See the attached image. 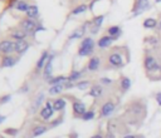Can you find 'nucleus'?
<instances>
[{
  "instance_id": "1",
  "label": "nucleus",
  "mask_w": 161,
  "mask_h": 138,
  "mask_svg": "<svg viewBox=\"0 0 161 138\" xmlns=\"http://www.w3.org/2000/svg\"><path fill=\"white\" fill-rule=\"evenodd\" d=\"M94 40L91 38V37H87L84 38L82 42H81V45L78 48V55L79 57H88L93 53V49H94Z\"/></svg>"
},
{
  "instance_id": "2",
  "label": "nucleus",
  "mask_w": 161,
  "mask_h": 138,
  "mask_svg": "<svg viewBox=\"0 0 161 138\" xmlns=\"http://www.w3.org/2000/svg\"><path fill=\"white\" fill-rule=\"evenodd\" d=\"M20 28H21L25 33H28V34H33V33L38 31L39 29H42L34 19H30V18H24V19H21V20H20Z\"/></svg>"
},
{
  "instance_id": "3",
  "label": "nucleus",
  "mask_w": 161,
  "mask_h": 138,
  "mask_svg": "<svg viewBox=\"0 0 161 138\" xmlns=\"http://www.w3.org/2000/svg\"><path fill=\"white\" fill-rule=\"evenodd\" d=\"M107 63L111 68H121L125 65V60L122 57V53H120L118 50H112L108 55Z\"/></svg>"
},
{
  "instance_id": "4",
  "label": "nucleus",
  "mask_w": 161,
  "mask_h": 138,
  "mask_svg": "<svg viewBox=\"0 0 161 138\" xmlns=\"http://www.w3.org/2000/svg\"><path fill=\"white\" fill-rule=\"evenodd\" d=\"M54 108H53V100L48 99L45 100V106L39 111V117L43 119V121H49L53 114H54Z\"/></svg>"
},
{
  "instance_id": "5",
  "label": "nucleus",
  "mask_w": 161,
  "mask_h": 138,
  "mask_svg": "<svg viewBox=\"0 0 161 138\" xmlns=\"http://www.w3.org/2000/svg\"><path fill=\"white\" fill-rule=\"evenodd\" d=\"M15 52V42L13 39L0 40V53L3 55H12Z\"/></svg>"
},
{
  "instance_id": "6",
  "label": "nucleus",
  "mask_w": 161,
  "mask_h": 138,
  "mask_svg": "<svg viewBox=\"0 0 161 138\" xmlns=\"http://www.w3.org/2000/svg\"><path fill=\"white\" fill-rule=\"evenodd\" d=\"M144 68H145V71H147V72H155V71H160V69H161L159 62L152 55H146L145 57V59H144Z\"/></svg>"
},
{
  "instance_id": "7",
  "label": "nucleus",
  "mask_w": 161,
  "mask_h": 138,
  "mask_svg": "<svg viewBox=\"0 0 161 138\" xmlns=\"http://www.w3.org/2000/svg\"><path fill=\"white\" fill-rule=\"evenodd\" d=\"M49 129V126L44 124V123H39V124H36L30 128V131L28 132L29 134L26 136V138H37L42 134H44Z\"/></svg>"
},
{
  "instance_id": "8",
  "label": "nucleus",
  "mask_w": 161,
  "mask_h": 138,
  "mask_svg": "<svg viewBox=\"0 0 161 138\" xmlns=\"http://www.w3.org/2000/svg\"><path fill=\"white\" fill-rule=\"evenodd\" d=\"M115 108H116V104H115L113 100H107V102H105L103 104H102V107H101V109H100V117L103 118V117L111 116V114L113 113Z\"/></svg>"
},
{
  "instance_id": "9",
  "label": "nucleus",
  "mask_w": 161,
  "mask_h": 138,
  "mask_svg": "<svg viewBox=\"0 0 161 138\" xmlns=\"http://www.w3.org/2000/svg\"><path fill=\"white\" fill-rule=\"evenodd\" d=\"M72 109H73V113H74V117H82L86 112H87V109H86V104L83 102H81V100H77V99H74L73 102H72Z\"/></svg>"
},
{
  "instance_id": "10",
  "label": "nucleus",
  "mask_w": 161,
  "mask_h": 138,
  "mask_svg": "<svg viewBox=\"0 0 161 138\" xmlns=\"http://www.w3.org/2000/svg\"><path fill=\"white\" fill-rule=\"evenodd\" d=\"M149 7H150L149 0H136V2H135V5H134V9H132L134 16L140 15V14H141L142 12H145Z\"/></svg>"
},
{
  "instance_id": "11",
  "label": "nucleus",
  "mask_w": 161,
  "mask_h": 138,
  "mask_svg": "<svg viewBox=\"0 0 161 138\" xmlns=\"http://www.w3.org/2000/svg\"><path fill=\"white\" fill-rule=\"evenodd\" d=\"M26 37H28V33H25L20 26L10 30V39H13L14 42H18V40H25V39H26Z\"/></svg>"
},
{
  "instance_id": "12",
  "label": "nucleus",
  "mask_w": 161,
  "mask_h": 138,
  "mask_svg": "<svg viewBox=\"0 0 161 138\" xmlns=\"http://www.w3.org/2000/svg\"><path fill=\"white\" fill-rule=\"evenodd\" d=\"M43 100H44V93H39V94L34 98L33 103H31V106H30V108H29V113H30V114H36L38 111H40L39 108H40V104H42Z\"/></svg>"
},
{
  "instance_id": "13",
  "label": "nucleus",
  "mask_w": 161,
  "mask_h": 138,
  "mask_svg": "<svg viewBox=\"0 0 161 138\" xmlns=\"http://www.w3.org/2000/svg\"><path fill=\"white\" fill-rule=\"evenodd\" d=\"M53 58H54V55H50V57H49V59H48V62H47V64H45V67H44V69H43V78H44L47 82H48V80L52 78Z\"/></svg>"
},
{
  "instance_id": "14",
  "label": "nucleus",
  "mask_w": 161,
  "mask_h": 138,
  "mask_svg": "<svg viewBox=\"0 0 161 138\" xmlns=\"http://www.w3.org/2000/svg\"><path fill=\"white\" fill-rule=\"evenodd\" d=\"M48 59H49L48 52H47V50H44V52L42 53L40 58L38 59L37 64H36V71H37V72H40V71H42V69H44V67H45V64H47Z\"/></svg>"
},
{
  "instance_id": "15",
  "label": "nucleus",
  "mask_w": 161,
  "mask_h": 138,
  "mask_svg": "<svg viewBox=\"0 0 161 138\" xmlns=\"http://www.w3.org/2000/svg\"><path fill=\"white\" fill-rule=\"evenodd\" d=\"M101 65V59L98 57H92L89 60H88V64H87V69L89 72H96L98 71V68Z\"/></svg>"
},
{
  "instance_id": "16",
  "label": "nucleus",
  "mask_w": 161,
  "mask_h": 138,
  "mask_svg": "<svg viewBox=\"0 0 161 138\" xmlns=\"http://www.w3.org/2000/svg\"><path fill=\"white\" fill-rule=\"evenodd\" d=\"M102 94H103V88L100 84H93L88 92V95L92 98H100L102 97Z\"/></svg>"
},
{
  "instance_id": "17",
  "label": "nucleus",
  "mask_w": 161,
  "mask_h": 138,
  "mask_svg": "<svg viewBox=\"0 0 161 138\" xmlns=\"http://www.w3.org/2000/svg\"><path fill=\"white\" fill-rule=\"evenodd\" d=\"M17 63V58H14L13 55H3V59L0 62V67L2 68H10L13 65H15Z\"/></svg>"
},
{
  "instance_id": "18",
  "label": "nucleus",
  "mask_w": 161,
  "mask_h": 138,
  "mask_svg": "<svg viewBox=\"0 0 161 138\" xmlns=\"http://www.w3.org/2000/svg\"><path fill=\"white\" fill-rule=\"evenodd\" d=\"M87 25H89V21L88 23H86V24H83L82 26H79V28H77L71 35H69V39H81L83 35H84V33H86V28H87Z\"/></svg>"
},
{
  "instance_id": "19",
  "label": "nucleus",
  "mask_w": 161,
  "mask_h": 138,
  "mask_svg": "<svg viewBox=\"0 0 161 138\" xmlns=\"http://www.w3.org/2000/svg\"><path fill=\"white\" fill-rule=\"evenodd\" d=\"M107 34H108V35H110L113 40H116V39H118V38L121 37L122 30H121V28H120L118 25H112V26H110V28L107 29Z\"/></svg>"
},
{
  "instance_id": "20",
  "label": "nucleus",
  "mask_w": 161,
  "mask_h": 138,
  "mask_svg": "<svg viewBox=\"0 0 161 138\" xmlns=\"http://www.w3.org/2000/svg\"><path fill=\"white\" fill-rule=\"evenodd\" d=\"M113 43V39L110 37V35H103V37H101L100 39H98V42H97V47L98 48H101V49H105V48H108V47H111V44Z\"/></svg>"
},
{
  "instance_id": "21",
  "label": "nucleus",
  "mask_w": 161,
  "mask_h": 138,
  "mask_svg": "<svg viewBox=\"0 0 161 138\" xmlns=\"http://www.w3.org/2000/svg\"><path fill=\"white\" fill-rule=\"evenodd\" d=\"M29 48V43L26 40H18L15 42V53H18L19 55L24 54Z\"/></svg>"
},
{
  "instance_id": "22",
  "label": "nucleus",
  "mask_w": 161,
  "mask_h": 138,
  "mask_svg": "<svg viewBox=\"0 0 161 138\" xmlns=\"http://www.w3.org/2000/svg\"><path fill=\"white\" fill-rule=\"evenodd\" d=\"M66 106H67V102L64 98H57V99L53 100V108H54L55 112L63 111L64 108H66Z\"/></svg>"
},
{
  "instance_id": "23",
  "label": "nucleus",
  "mask_w": 161,
  "mask_h": 138,
  "mask_svg": "<svg viewBox=\"0 0 161 138\" xmlns=\"http://www.w3.org/2000/svg\"><path fill=\"white\" fill-rule=\"evenodd\" d=\"M67 82H68V77H66V76H57V77H52L48 80V84L49 85H55V84H64Z\"/></svg>"
},
{
  "instance_id": "24",
  "label": "nucleus",
  "mask_w": 161,
  "mask_h": 138,
  "mask_svg": "<svg viewBox=\"0 0 161 138\" xmlns=\"http://www.w3.org/2000/svg\"><path fill=\"white\" fill-rule=\"evenodd\" d=\"M26 18H30V19H36L38 18L39 15V9L37 5H29V9L26 10Z\"/></svg>"
},
{
  "instance_id": "25",
  "label": "nucleus",
  "mask_w": 161,
  "mask_h": 138,
  "mask_svg": "<svg viewBox=\"0 0 161 138\" xmlns=\"http://www.w3.org/2000/svg\"><path fill=\"white\" fill-rule=\"evenodd\" d=\"M64 89V84H55V85H52L50 88H49V90H48V93L50 94V95H58V94H60Z\"/></svg>"
},
{
  "instance_id": "26",
  "label": "nucleus",
  "mask_w": 161,
  "mask_h": 138,
  "mask_svg": "<svg viewBox=\"0 0 161 138\" xmlns=\"http://www.w3.org/2000/svg\"><path fill=\"white\" fill-rule=\"evenodd\" d=\"M120 87H121L122 92H126V90L130 89V87H131V80H130V78L122 77L121 80H120Z\"/></svg>"
},
{
  "instance_id": "27",
  "label": "nucleus",
  "mask_w": 161,
  "mask_h": 138,
  "mask_svg": "<svg viewBox=\"0 0 161 138\" xmlns=\"http://www.w3.org/2000/svg\"><path fill=\"white\" fill-rule=\"evenodd\" d=\"M156 25H157V20L154 18H147L144 21V28H146V29H154Z\"/></svg>"
},
{
  "instance_id": "28",
  "label": "nucleus",
  "mask_w": 161,
  "mask_h": 138,
  "mask_svg": "<svg viewBox=\"0 0 161 138\" xmlns=\"http://www.w3.org/2000/svg\"><path fill=\"white\" fill-rule=\"evenodd\" d=\"M82 72L81 71H72L71 74L68 76V82H77L81 77H82Z\"/></svg>"
},
{
  "instance_id": "29",
  "label": "nucleus",
  "mask_w": 161,
  "mask_h": 138,
  "mask_svg": "<svg viewBox=\"0 0 161 138\" xmlns=\"http://www.w3.org/2000/svg\"><path fill=\"white\" fill-rule=\"evenodd\" d=\"M88 9V7L86 5V4H81V5H77L73 10H72V15H78V14H82V13H84L86 10Z\"/></svg>"
},
{
  "instance_id": "30",
  "label": "nucleus",
  "mask_w": 161,
  "mask_h": 138,
  "mask_svg": "<svg viewBox=\"0 0 161 138\" xmlns=\"http://www.w3.org/2000/svg\"><path fill=\"white\" fill-rule=\"evenodd\" d=\"M15 8H17V10H19V12H25V13H26V10L29 9V4L25 3V2H18L17 5H15Z\"/></svg>"
},
{
  "instance_id": "31",
  "label": "nucleus",
  "mask_w": 161,
  "mask_h": 138,
  "mask_svg": "<svg viewBox=\"0 0 161 138\" xmlns=\"http://www.w3.org/2000/svg\"><path fill=\"white\" fill-rule=\"evenodd\" d=\"M89 85H91V82H89V80H81V82H77V83H76V87H77L78 89H81V90L87 89Z\"/></svg>"
},
{
  "instance_id": "32",
  "label": "nucleus",
  "mask_w": 161,
  "mask_h": 138,
  "mask_svg": "<svg viewBox=\"0 0 161 138\" xmlns=\"http://www.w3.org/2000/svg\"><path fill=\"white\" fill-rule=\"evenodd\" d=\"M94 116H96V114H94V111H87L81 118H82L83 121H91V119L94 118Z\"/></svg>"
},
{
  "instance_id": "33",
  "label": "nucleus",
  "mask_w": 161,
  "mask_h": 138,
  "mask_svg": "<svg viewBox=\"0 0 161 138\" xmlns=\"http://www.w3.org/2000/svg\"><path fill=\"white\" fill-rule=\"evenodd\" d=\"M10 98H12V95H10V94L3 95L2 98H0V103H2V104H5V103H8V102L10 100Z\"/></svg>"
},
{
  "instance_id": "34",
  "label": "nucleus",
  "mask_w": 161,
  "mask_h": 138,
  "mask_svg": "<svg viewBox=\"0 0 161 138\" xmlns=\"http://www.w3.org/2000/svg\"><path fill=\"white\" fill-rule=\"evenodd\" d=\"M100 83L103 84V85H110V84H112V80L110 78H101L100 79Z\"/></svg>"
},
{
  "instance_id": "35",
  "label": "nucleus",
  "mask_w": 161,
  "mask_h": 138,
  "mask_svg": "<svg viewBox=\"0 0 161 138\" xmlns=\"http://www.w3.org/2000/svg\"><path fill=\"white\" fill-rule=\"evenodd\" d=\"M62 121H63V118H60V117H59L58 119H55V121H53V122H52V124L49 126V128H53V127H57V126H58L59 123H62Z\"/></svg>"
},
{
  "instance_id": "36",
  "label": "nucleus",
  "mask_w": 161,
  "mask_h": 138,
  "mask_svg": "<svg viewBox=\"0 0 161 138\" xmlns=\"http://www.w3.org/2000/svg\"><path fill=\"white\" fill-rule=\"evenodd\" d=\"M4 133H7V134H15V133H18V129H10V128H8V129H5L4 131Z\"/></svg>"
},
{
  "instance_id": "37",
  "label": "nucleus",
  "mask_w": 161,
  "mask_h": 138,
  "mask_svg": "<svg viewBox=\"0 0 161 138\" xmlns=\"http://www.w3.org/2000/svg\"><path fill=\"white\" fill-rule=\"evenodd\" d=\"M91 138H105V137H103L102 133H96V134H93Z\"/></svg>"
},
{
  "instance_id": "38",
  "label": "nucleus",
  "mask_w": 161,
  "mask_h": 138,
  "mask_svg": "<svg viewBox=\"0 0 161 138\" xmlns=\"http://www.w3.org/2000/svg\"><path fill=\"white\" fill-rule=\"evenodd\" d=\"M123 138H137L136 136H134V134H127V136H125Z\"/></svg>"
},
{
  "instance_id": "39",
  "label": "nucleus",
  "mask_w": 161,
  "mask_h": 138,
  "mask_svg": "<svg viewBox=\"0 0 161 138\" xmlns=\"http://www.w3.org/2000/svg\"><path fill=\"white\" fill-rule=\"evenodd\" d=\"M156 99H157V102H161V93L156 94Z\"/></svg>"
},
{
  "instance_id": "40",
  "label": "nucleus",
  "mask_w": 161,
  "mask_h": 138,
  "mask_svg": "<svg viewBox=\"0 0 161 138\" xmlns=\"http://www.w3.org/2000/svg\"><path fill=\"white\" fill-rule=\"evenodd\" d=\"M4 119H5V117H2V116H0V123H2Z\"/></svg>"
},
{
  "instance_id": "41",
  "label": "nucleus",
  "mask_w": 161,
  "mask_h": 138,
  "mask_svg": "<svg viewBox=\"0 0 161 138\" xmlns=\"http://www.w3.org/2000/svg\"><path fill=\"white\" fill-rule=\"evenodd\" d=\"M155 2H156V3H161V0H155Z\"/></svg>"
},
{
  "instance_id": "42",
  "label": "nucleus",
  "mask_w": 161,
  "mask_h": 138,
  "mask_svg": "<svg viewBox=\"0 0 161 138\" xmlns=\"http://www.w3.org/2000/svg\"><path fill=\"white\" fill-rule=\"evenodd\" d=\"M159 25H160V29H161V20H160V23H159Z\"/></svg>"
},
{
  "instance_id": "43",
  "label": "nucleus",
  "mask_w": 161,
  "mask_h": 138,
  "mask_svg": "<svg viewBox=\"0 0 161 138\" xmlns=\"http://www.w3.org/2000/svg\"><path fill=\"white\" fill-rule=\"evenodd\" d=\"M159 104H160V106H161V102H159Z\"/></svg>"
},
{
  "instance_id": "44",
  "label": "nucleus",
  "mask_w": 161,
  "mask_h": 138,
  "mask_svg": "<svg viewBox=\"0 0 161 138\" xmlns=\"http://www.w3.org/2000/svg\"><path fill=\"white\" fill-rule=\"evenodd\" d=\"M94 2H97V0H94Z\"/></svg>"
}]
</instances>
